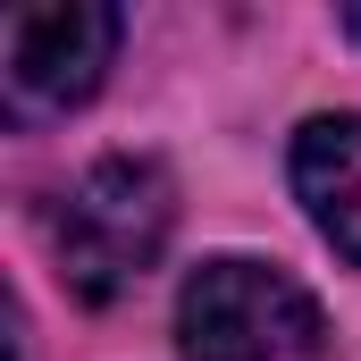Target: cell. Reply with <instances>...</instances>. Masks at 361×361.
I'll list each match as a JSON object with an SVG mask.
<instances>
[{"label": "cell", "instance_id": "1", "mask_svg": "<svg viewBox=\"0 0 361 361\" xmlns=\"http://www.w3.org/2000/svg\"><path fill=\"white\" fill-rule=\"evenodd\" d=\"M185 361H336L319 302L269 261H202L177 294Z\"/></svg>", "mask_w": 361, "mask_h": 361}, {"label": "cell", "instance_id": "2", "mask_svg": "<svg viewBox=\"0 0 361 361\" xmlns=\"http://www.w3.org/2000/svg\"><path fill=\"white\" fill-rule=\"evenodd\" d=\"M169 177L152 160H101L68 185L59 219H51V252H59V277L85 294V302H118L135 277L160 261L169 244Z\"/></svg>", "mask_w": 361, "mask_h": 361}, {"label": "cell", "instance_id": "3", "mask_svg": "<svg viewBox=\"0 0 361 361\" xmlns=\"http://www.w3.org/2000/svg\"><path fill=\"white\" fill-rule=\"evenodd\" d=\"M109 51H118V8H92V0L17 8L8 17V42H0L8 101L17 109H76V101H92Z\"/></svg>", "mask_w": 361, "mask_h": 361}, {"label": "cell", "instance_id": "4", "mask_svg": "<svg viewBox=\"0 0 361 361\" xmlns=\"http://www.w3.org/2000/svg\"><path fill=\"white\" fill-rule=\"evenodd\" d=\"M294 193L311 202L319 235L361 269V118H311L294 135Z\"/></svg>", "mask_w": 361, "mask_h": 361}, {"label": "cell", "instance_id": "5", "mask_svg": "<svg viewBox=\"0 0 361 361\" xmlns=\"http://www.w3.org/2000/svg\"><path fill=\"white\" fill-rule=\"evenodd\" d=\"M345 34H353V42H361V8H345Z\"/></svg>", "mask_w": 361, "mask_h": 361}]
</instances>
